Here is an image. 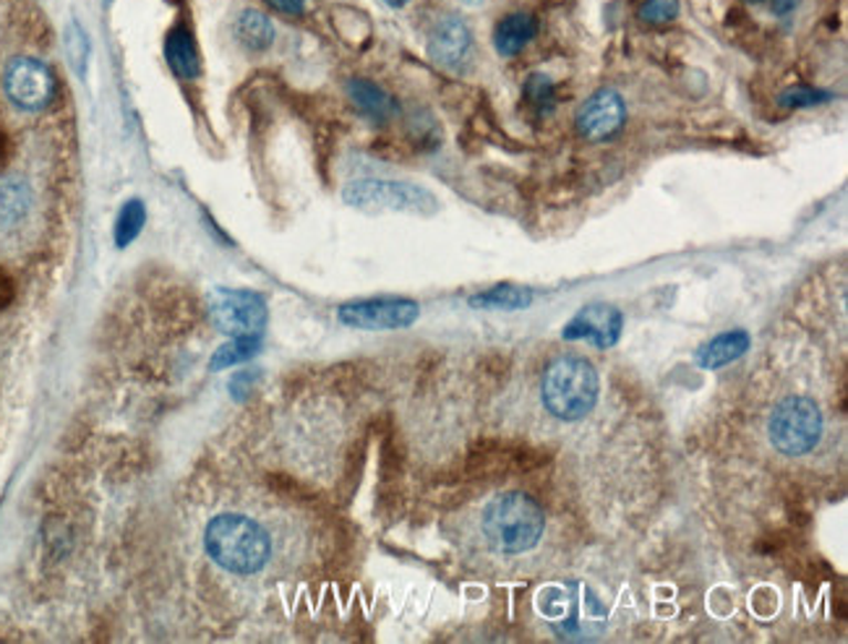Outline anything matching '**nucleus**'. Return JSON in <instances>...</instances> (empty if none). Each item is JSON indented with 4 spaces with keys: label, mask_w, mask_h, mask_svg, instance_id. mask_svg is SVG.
<instances>
[{
    "label": "nucleus",
    "mask_w": 848,
    "mask_h": 644,
    "mask_svg": "<svg viewBox=\"0 0 848 644\" xmlns=\"http://www.w3.org/2000/svg\"><path fill=\"white\" fill-rule=\"evenodd\" d=\"M621 331H625V314L619 308L608 306V303H590L569 318L567 327L562 329V337L569 342L585 339L598 350H608L619 342Z\"/></svg>",
    "instance_id": "9d476101"
},
{
    "label": "nucleus",
    "mask_w": 848,
    "mask_h": 644,
    "mask_svg": "<svg viewBox=\"0 0 848 644\" xmlns=\"http://www.w3.org/2000/svg\"><path fill=\"white\" fill-rule=\"evenodd\" d=\"M65 55H69L71 66H74L76 74L84 78L86 68H90L92 42H90V34H86V29L78 24V19H74L69 27H65Z\"/></svg>",
    "instance_id": "4be33fe9"
},
{
    "label": "nucleus",
    "mask_w": 848,
    "mask_h": 644,
    "mask_svg": "<svg viewBox=\"0 0 848 644\" xmlns=\"http://www.w3.org/2000/svg\"><path fill=\"white\" fill-rule=\"evenodd\" d=\"M272 11L282 13V17H303L306 13L308 0H264Z\"/></svg>",
    "instance_id": "a878e982"
},
{
    "label": "nucleus",
    "mask_w": 848,
    "mask_h": 644,
    "mask_svg": "<svg viewBox=\"0 0 848 644\" xmlns=\"http://www.w3.org/2000/svg\"><path fill=\"white\" fill-rule=\"evenodd\" d=\"M746 3H763V0H746Z\"/></svg>",
    "instance_id": "c756f323"
},
{
    "label": "nucleus",
    "mask_w": 848,
    "mask_h": 644,
    "mask_svg": "<svg viewBox=\"0 0 848 644\" xmlns=\"http://www.w3.org/2000/svg\"><path fill=\"white\" fill-rule=\"evenodd\" d=\"M543 527V509L525 494H504L483 509V535L496 551L517 556L538 546Z\"/></svg>",
    "instance_id": "f03ea898"
},
{
    "label": "nucleus",
    "mask_w": 848,
    "mask_h": 644,
    "mask_svg": "<svg viewBox=\"0 0 848 644\" xmlns=\"http://www.w3.org/2000/svg\"><path fill=\"white\" fill-rule=\"evenodd\" d=\"M384 3H387L389 9H405V6H408L410 0H384Z\"/></svg>",
    "instance_id": "cd10ccee"
},
{
    "label": "nucleus",
    "mask_w": 848,
    "mask_h": 644,
    "mask_svg": "<svg viewBox=\"0 0 848 644\" xmlns=\"http://www.w3.org/2000/svg\"><path fill=\"white\" fill-rule=\"evenodd\" d=\"M522 99H525V105L531 107L533 113L548 115L554 113L556 107V89L548 76L531 74L525 78V86H522Z\"/></svg>",
    "instance_id": "412c9836"
},
{
    "label": "nucleus",
    "mask_w": 848,
    "mask_h": 644,
    "mask_svg": "<svg viewBox=\"0 0 848 644\" xmlns=\"http://www.w3.org/2000/svg\"><path fill=\"white\" fill-rule=\"evenodd\" d=\"M600 381L585 358H559L546 368L541 381L543 404L559 421H579L598 402Z\"/></svg>",
    "instance_id": "7ed1b4c3"
},
{
    "label": "nucleus",
    "mask_w": 848,
    "mask_h": 644,
    "mask_svg": "<svg viewBox=\"0 0 848 644\" xmlns=\"http://www.w3.org/2000/svg\"><path fill=\"white\" fill-rule=\"evenodd\" d=\"M209 321L222 335H261L270 321V306H266L264 295L253 293V289H235V287H217L207 298Z\"/></svg>",
    "instance_id": "423d86ee"
},
{
    "label": "nucleus",
    "mask_w": 848,
    "mask_h": 644,
    "mask_svg": "<svg viewBox=\"0 0 848 644\" xmlns=\"http://www.w3.org/2000/svg\"><path fill=\"white\" fill-rule=\"evenodd\" d=\"M147 228V204L144 199H128L123 201L113 224V243L118 251H126L130 243L139 241V235Z\"/></svg>",
    "instance_id": "a211bd4d"
},
{
    "label": "nucleus",
    "mask_w": 848,
    "mask_h": 644,
    "mask_svg": "<svg viewBox=\"0 0 848 644\" xmlns=\"http://www.w3.org/2000/svg\"><path fill=\"white\" fill-rule=\"evenodd\" d=\"M233 38L238 45L249 53H264V50L272 47L274 38H278V29H274L272 19L266 13H261L257 9H245L238 13V19L233 21Z\"/></svg>",
    "instance_id": "f3484780"
},
{
    "label": "nucleus",
    "mask_w": 848,
    "mask_h": 644,
    "mask_svg": "<svg viewBox=\"0 0 848 644\" xmlns=\"http://www.w3.org/2000/svg\"><path fill=\"white\" fill-rule=\"evenodd\" d=\"M343 201L364 212H408V214H437L439 201L423 186L408 180L360 178L343 188Z\"/></svg>",
    "instance_id": "20e7f679"
},
{
    "label": "nucleus",
    "mask_w": 848,
    "mask_h": 644,
    "mask_svg": "<svg viewBox=\"0 0 848 644\" xmlns=\"http://www.w3.org/2000/svg\"><path fill=\"white\" fill-rule=\"evenodd\" d=\"M830 99H833V92L817 89V86H807V84L792 86V89H786L781 94V105L792 107V110H802V107H817L823 103H830Z\"/></svg>",
    "instance_id": "5701e85b"
},
{
    "label": "nucleus",
    "mask_w": 848,
    "mask_h": 644,
    "mask_svg": "<svg viewBox=\"0 0 848 644\" xmlns=\"http://www.w3.org/2000/svg\"><path fill=\"white\" fill-rule=\"evenodd\" d=\"M627 103L619 92L611 86H604L596 94L585 99V105L577 110L575 126L577 134L587 141H608L625 128Z\"/></svg>",
    "instance_id": "1a4fd4ad"
},
{
    "label": "nucleus",
    "mask_w": 848,
    "mask_h": 644,
    "mask_svg": "<svg viewBox=\"0 0 848 644\" xmlns=\"http://www.w3.org/2000/svg\"><path fill=\"white\" fill-rule=\"evenodd\" d=\"M462 3H465V6H483L485 0H462Z\"/></svg>",
    "instance_id": "c85d7f7f"
},
{
    "label": "nucleus",
    "mask_w": 848,
    "mask_h": 644,
    "mask_svg": "<svg viewBox=\"0 0 848 644\" xmlns=\"http://www.w3.org/2000/svg\"><path fill=\"white\" fill-rule=\"evenodd\" d=\"M339 324L350 329L366 331H395L408 329L420 318V306L412 298H397V295H384V298H364L343 303L337 308Z\"/></svg>",
    "instance_id": "6e6552de"
},
{
    "label": "nucleus",
    "mask_w": 848,
    "mask_h": 644,
    "mask_svg": "<svg viewBox=\"0 0 848 644\" xmlns=\"http://www.w3.org/2000/svg\"><path fill=\"white\" fill-rule=\"evenodd\" d=\"M468 303L470 308L481 310H522L533 303V293L527 287H517L506 282V285L483 289V293L473 295Z\"/></svg>",
    "instance_id": "aec40b11"
},
{
    "label": "nucleus",
    "mask_w": 848,
    "mask_h": 644,
    "mask_svg": "<svg viewBox=\"0 0 848 644\" xmlns=\"http://www.w3.org/2000/svg\"><path fill=\"white\" fill-rule=\"evenodd\" d=\"M105 3H107V6H111V3H113V0H105Z\"/></svg>",
    "instance_id": "7c9ffc66"
},
{
    "label": "nucleus",
    "mask_w": 848,
    "mask_h": 644,
    "mask_svg": "<svg viewBox=\"0 0 848 644\" xmlns=\"http://www.w3.org/2000/svg\"><path fill=\"white\" fill-rule=\"evenodd\" d=\"M163 55L172 74L184 78V82H196L201 76L199 45H196L193 32L186 24L170 27L163 42Z\"/></svg>",
    "instance_id": "ddd939ff"
},
{
    "label": "nucleus",
    "mask_w": 848,
    "mask_h": 644,
    "mask_svg": "<svg viewBox=\"0 0 848 644\" xmlns=\"http://www.w3.org/2000/svg\"><path fill=\"white\" fill-rule=\"evenodd\" d=\"M34 212V191L19 172L0 176V237L19 233Z\"/></svg>",
    "instance_id": "f8f14e48"
},
{
    "label": "nucleus",
    "mask_w": 848,
    "mask_h": 644,
    "mask_svg": "<svg viewBox=\"0 0 848 644\" xmlns=\"http://www.w3.org/2000/svg\"><path fill=\"white\" fill-rule=\"evenodd\" d=\"M264 347V337L261 335H238L230 337L228 342L220 345L214 350V356L209 358V371H224V368L241 366L245 360L257 358Z\"/></svg>",
    "instance_id": "6ab92c4d"
},
{
    "label": "nucleus",
    "mask_w": 848,
    "mask_h": 644,
    "mask_svg": "<svg viewBox=\"0 0 848 644\" xmlns=\"http://www.w3.org/2000/svg\"><path fill=\"white\" fill-rule=\"evenodd\" d=\"M538 34V19L533 13H510L494 29V47L502 57L520 55Z\"/></svg>",
    "instance_id": "dca6fc26"
},
{
    "label": "nucleus",
    "mask_w": 848,
    "mask_h": 644,
    "mask_svg": "<svg viewBox=\"0 0 848 644\" xmlns=\"http://www.w3.org/2000/svg\"><path fill=\"white\" fill-rule=\"evenodd\" d=\"M679 0H645L640 11H637V19L645 21V24L663 27L671 24L679 17Z\"/></svg>",
    "instance_id": "b1692460"
},
{
    "label": "nucleus",
    "mask_w": 848,
    "mask_h": 644,
    "mask_svg": "<svg viewBox=\"0 0 848 644\" xmlns=\"http://www.w3.org/2000/svg\"><path fill=\"white\" fill-rule=\"evenodd\" d=\"M429 55L437 66L447 71H462L473 61V32L454 13L439 19L429 34Z\"/></svg>",
    "instance_id": "9b49d317"
},
{
    "label": "nucleus",
    "mask_w": 848,
    "mask_h": 644,
    "mask_svg": "<svg viewBox=\"0 0 848 644\" xmlns=\"http://www.w3.org/2000/svg\"><path fill=\"white\" fill-rule=\"evenodd\" d=\"M347 97L358 107L360 115H366L371 123H379V126L389 123L400 110L397 99L387 89H381L379 84L368 82V78H350L347 82Z\"/></svg>",
    "instance_id": "4468645a"
},
{
    "label": "nucleus",
    "mask_w": 848,
    "mask_h": 644,
    "mask_svg": "<svg viewBox=\"0 0 848 644\" xmlns=\"http://www.w3.org/2000/svg\"><path fill=\"white\" fill-rule=\"evenodd\" d=\"M771 9L775 17H788L799 9V0H771Z\"/></svg>",
    "instance_id": "bb28decb"
},
{
    "label": "nucleus",
    "mask_w": 848,
    "mask_h": 644,
    "mask_svg": "<svg viewBox=\"0 0 848 644\" xmlns=\"http://www.w3.org/2000/svg\"><path fill=\"white\" fill-rule=\"evenodd\" d=\"M752 347V339L744 329H734V331H723L705 342L694 356V363H698L702 371H718V368L734 363L744 356L746 350Z\"/></svg>",
    "instance_id": "2eb2a0df"
},
{
    "label": "nucleus",
    "mask_w": 848,
    "mask_h": 644,
    "mask_svg": "<svg viewBox=\"0 0 848 644\" xmlns=\"http://www.w3.org/2000/svg\"><path fill=\"white\" fill-rule=\"evenodd\" d=\"M205 551L217 567L238 577L259 574L272 559V538L259 522L243 514L228 511L209 519Z\"/></svg>",
    "instance_id": "f257e3e1"
},
{
    "label": "nucleus",
    "mask_w": 848,
    "mask_h": 644,
    "mask_svg": "<svg viewBox=\"0 0 848 644\" xmlns=\"http://www.w3.org/2000/svg\"><path fill=\"white\" fill-rule=\"evenodd\" d=\"M259 381V373L257 371H241L235 373L233 379H230L228 383V392L235 397V400H245V397H251L253 387H257Z\"/></svg>",
    "instance_id": "393cba45"
},
{
    "label": "nucleus",
    "mask_w": 848,
    "mask_h": 644,
    "mask_svg": "<svg viewBox=\"0 0 848 644\" xmlns=\"http://www.w3.org/2000/svg\"><path fill=\"white\" fill-rule=\"evenodd\" d=\"M6 99L21 113H42L53 105L57 94V78L48 63L38 57H13L3 71Z\"/></svg>",
    "instance_id": "0eeeda50"
},
{
    "label": "nucleus",
    "mask_w": 848,
    "mask_h": 644,
    "mask_svg": "<svg viewBox=\"0 0 848 644\" xmlns=\"http://www.w3.org/2000/svg\"><path fill=\"white\" fill-rule=\"evenodd\" d=\"M773 446L786 457H802L820 444L823 439V412L807 397H786L775 404L771 425Z\"/></svg>",
    "instance_id": "39448f33"
}]
</instances>
